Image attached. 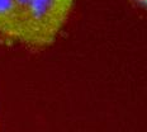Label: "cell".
Listing matches in <instances>:
<instances>
[{"label":"cell","instance_id":"1","mask_svg":"<svg viewBox=\"0 0 147 132\" xmlns=\"http://www.w3.org/2000/svg\"><path fill=\"white\" fill-rule=\"evenodd\" d=\"M75 0H0V35L30 47L52 43Z\"/></svg>","mask_w":147,"mask_h":132},{"label":"cell","instance_id":"2","mask_svg":"<svg viewBox=\"0 0 147 132\" xmlns=\"http://www.w3.org/2000/svg\"><path fill=\"white\" fill-rule=\"evenodd\" d=\"M136 3L140 5H142V7L147 8V0H136Z\"/></svg>","mask_w":147,"mask_h":132}]
</instances>
